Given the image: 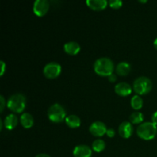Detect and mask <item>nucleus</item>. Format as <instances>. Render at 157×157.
Wrapping results in <instances>:
<instances>
[{
	"mask_svg": "<svg viewBox=\"0 0 157 157\" xmlns=\"http://www.w3.org/2000/svg\"><path fill=\"white\" fill-rule=\"evenodd\" d=\"M115 133H116V132H115L114 129L109 128V129H107L106 134L107 135V136H108V137L112 138V137H113V136H115Z\"/></svg>",
	"mask_w": 157,
	"mask_h": 157,
	"instance_id": "obj_23",
	"label": "nucleus"
},
{
	"mask_svg": "<svg viewBox=\"0 0 157 157\" xmlns=\"http://www.w3.org/2000/svg\"><path fill=\"white\" fill-rule=\"evenodd\" d=\"M0 103H1V104H0V111L2 112L3 110H4L5 106H6V100H5L4 97H3L2 95H1V96H0Z\"/></svg>",
	"mask_w": 157,
	"mask_h": 157,
	"instance_id": "obj_22",
	"label": "nucleus"
},
{
	"mask_svg": "<svg viewBox=\"0 0 157 157\" xmlns=\"http://www.w3.org/2000/svg\"><path fill=\"white\" fill-rule=\"evenodd\" d=\"M90 133L94 136H102L107 133V126L101 121H95L89 127Z\"/></svg>",
	"mask_w": 157,
	"mask_h": 157,
	"instance_id": "obj_8",
	"label": "nucleus"
},
{
	"mask_svg": "<svg viewBox=\"0 0 157 157\" xmlns=\"http://www.w3.org/2000/svg\"><path fill=\"white\" fill-rule=\"evenodd\" d=\"M64 50L70 55H75L81 51V45L77 41H71L64 44Z\"/></svg>",
	"mask_w": 157,
	"mask_h": 157,
	"instance_id": "obj_12",
	"label": "nucleus"
},
{
	"mask_svg": "<svg viewBox=\"0 0 157 157\" xmlns=\"http://www.w3.org/2000/svg\"><path fill=\"white\" fill-rule=\"evenodd\" d=\"M144 120V114L140 111L133 112L130 116V122L133 124H141V123H143Z\"/></svg>",
	"mask_w": 157,
	"mask_h": 157,
	"instance_id": "obj_18",
	"label": "nucleus"
},
{
	"mask_svg": "<svg viewBox=\"0 0 157 157\" xmlns=\"http://www.w3.org/2000/svg\"><path fill=\"white\" fill-rule=\"evenodd\" d=\"M108 4L113 9H119L122 6L123 2L121 0H110L108 2Z\"/></svg>",
	"mask_w": 157,
	"mask_h": 157,
	"instance_id": "obj_21",
	"label": "nucleus"
},
{
	"mask_svg": "<svg viewBox=\"0 0 157 157\" xmlns=\"http://www.w3.org/2000/svg\"><path fill=\"white\" fill-rule=\"evenodd\" d=\"M106 144L103 140L98 139L94 140L92 144V149L96 153H101L105 149Z\"/></svg>",
	"mask_w": 157,
	"mask_h": 157,
	"instance_id": "obj_20",
	"label": "nucleus"
},
{
	"mask_svg": "<svg viewBox=\"0 0 157 157\" xmlns=\"http://www.w3.org/2000/svg\"><path fill=\"white\" fill-rule=\"evenodd\" d=\"M8 108L14 113H21L26 106V98L24 94L16 93L10 96L6 103Z\"/></svg>",
	"mask_w": 157,
	"mask_h": 157,
	"instance_id": "obj_2",
	"label": "nucleus"
},
{
	"mask_svg": "<svg viewBox=\"0 0 157 157\" xmlns=\"http://www.w3.org/2000/svg\"><path fill=\"white\" fill-rule=\"evenodd\" d=\"M86 4L89 8L94 10L100 11L105 9L108 5V2L107 0H87Z\"/></svg>",
	"mask_w": 157,
	"mask_h": 157,
	"instance_id": "obj_13",
	"label": "nucleus"
},
{
	"mask_svg": "<svg viewBox=\"0 0 157 157\" xmlns=\"http://www.w3.org/2000/svg\"><path fill=\"white\" fill-rule=\"evenodd\" d=\"M130 104H131V107H133L134 110H140L143 107V105H144V101H143V99L141 98V97L140 96V95L136 94L134 95V96L131 98Z\"/></svg>",
	"mask_w": 157,
	"mask_h": 157,
	"instance_id": "obj_19",
	"label": "nucleus"
},
{
	"mask_svg": "<svg viewBox=\"0 0 157 157\" xmlns=\"http://www.w3.org/2000/svg\"><path fill=\"white\" fill-rule=\"evenodd\" d=\"M118 133L120 136L125 139H128L133 135V124L129 121H124L120 124L118 127Z\"/></svg>",
	"mask_w": 157,
	"mask_h": 157,
	"instance_id": "obj_9",
	"label": "nucleus"
},
{
	"mask_svg": "<svg viewBox=\"0 0 157 157\" xmlns=\"http://www.w3.org/2000/svg\"><path fill=\"white\" fill-rule=\"evenodd\" d=\"M131 71V65L127 61L118 63L116 67V73L121 76H127Z\"/></svg>",
	"mask_w": 157,
	"mask_h": 157,
	"instance_id": "obj_15",
	"label": "nucleus"
},
{
	"mask_svg": "<svg viewBox=\"0 0 157 157\" xmlns=\"http://www.w3.org/2000/svg\"><path fill=\"white\" fill-rule=\"evenodd\" d=\"M114 64L110 58L107 57H102L94 61V70L101 76H110L113 74L114 71Z\"/></svg>",
	"mask_w": 157,
	"mask_h": 157,
	"instance_id": "obj_1",
	"label": "nucleus"
},
{
	"mask_svg": "<svg viewBox=\"0 0 157 157\" xmlns=\"http://www.w3.org/2000/svg\"><path fill=\"white\" fill-rule=\"evenodd\" d=\"M20 123L24 128L29 129L33 126L34 118L31 113H23L20 117Z\"/></svg>",
	"mask_w": 157,
	"mask_h": 157,
	"instance_id": "obj_16",
	"label": "nucleus"
},
{
	"mask_svg": "<svg viewBox=\"0 0 157 157\" xmlns=\"http://www.w3.org/2000/svg\"><path fill=\"white\" fill-rule=\"evenodd\" d=\"M117 94L121 97H127L132 93V87L127 82H120L114 87Z\"/></svg>",
	"mask_w": 157,
	"mask_h": 157,
	"instance_id": "obj_11",
	"label": "nucleus"
},
{
	"mask_svg": "<svg viewBox=\"0 0 157 157\" xmlns=\"http://www.w3.org/2000/svg\"><path fill=\"white\" fill-rule=\"evenodd\" d=\"M140 2H147V1H146V0H140Z\"/></svg>",
	"mask_w": 157,
	"mask_h": 157,
	"instance_id": "obj_30",
	"label": "nucleus"
},
{
	"mask_svg": "<svg viewBox=\"0 0 157 157\" xmlns=\"http://www.w3.org/2000/svg\"><path fill=\"white\" fill-rule=\"evenodd\" d=\"M0 64H1V74H0V75H1V76H2L5 73V71H6V64L3 61H0Z\"/></svg>",
	"mask_w": 157,
	"mask_h": 157,
	"instance_id": "obj_24",
	"label": "nucleus"
},
{
	"mask_svg": "<svg viewBox=\"0 0 157 157\" xmlns=\"http://www.w3.org/2000/svg\"><path fill=\"white\" fill-rule=\"evenodd\" d=\"M18 120L16 115L14 113H10L6 117L3 123H4V126L6 129L12 130L15 129L18 125Z\"/></svg>",
	"mask_w": 157,
	"mask_h": 157,
	"instance_id": "obj_14",
	"label": "nucleus"
},
{
	"mask_svg": "<svg viewBox=\"0 0 157 157\" xmlns=\"http://www.w3.org/2000/svg\"><path fill=\"white\" fill-rule=\"evenodd\" d=\"M65 123L69 127L75 129L81 126V121L79 117L75 114H71L65 118Z\"/></svg>",
	"mask_w": 157,
	"mask_h": 157,
	"instance_id": "obj_17",
	"label": "nucleus"
},
{
	"mask_svg": "<svg viewBox=\"0 0 157 157\" xmlns=\"http://www.w3.org/2000/svg\"><path fill=\"white\" fill-rule=\"evenodd\" d=\"M133 88L138 95L147 94L151 91L153 88V83L147 77L141 76L135 80Z\"/></svg>",
	"mask_w": 157,
	"mask_h": 157,
	"instance_id": "obj_4",
	"label": "nucleus"
},
{
	"mask_svg": "<svg viewBox=\"0 0 157 157\" xmlns=\"http://www.w3.org/2000/svg\"><path fill=\"white\" fill-rule=\"evenodd\" d=\"M153 45H154L155 48L157 49V38L154 40V41H153Z\"/></svg>",
	"mask_w": 157,
	"mask_h": 157,
	"instance_id": "obj_28",
	"label": "nucleus"
},
{
	"mask_svg": "<svg viewBox=\"0 0 157 157\" xmlns=\"http://www.w3.org/2000/svg\"><path fill=\"white\" fill-rule=\"evenodd\" d=\"M61 72V66L56 61H51L45 64L43 68V74L48 79H54L60 75Z\"/></svg>",
	"mask_w": 157,
	"mask_h": 157,
	"instance_id": "obj_6",
	"label": "nucleus"
},
{
	"mask_svg": "<svg viewBox=\"0 0 157 157\" xmlns=\"http://www.w3.org/2000/svg\"><path fill=\"white\" fill-rule=\"evenodd\" d=\"M108 80L110 81H111V82H114V81L117 80L116 75H114V74H112L111 75L108 76Z\"/></svg>",
	"mask_w": 157,
	"mask_h": 157,
	"instance_id": "obj_26",
	"label": "nucleus"
},
{
	"mask_svg": "<svg viewBox=\"0 0 157 157\" xmlns=\"http://www.w3.org/2000/svg\"><path fill=\"white\" fill-rule=\"evenodd\" d=\"M73 155L75 157H91L92 150L87 145L81 144L75 147Z\"/></svg>",
	"mask_w": 157,
	"mask_h": 157,
	"instance_id": "obj_10",
	"label": "nucleus"
},
{
	"mask_svg": "<svg viewBox=\"0 0 157 157\" xmlns=\"http://www.w3.org/2000/svg\"><path fill=\"white\" fill-rule=\"evenodd\" d=\"M48 117L51 121L54 123H60L65 120L66 110L60 104H54L48 110Z\"/></svg>",
	"mask_w": 157,
	"mask_h": 157,
	"instance_id": "obj_5",
	"label": "nucleus"
},
{
	"mask_svg": "<svg viewBox=\"0 0 157 157\" xmlns=\"http://www.w3.org/2000/svg\"><path fill=\"white\" fill-rule=\"evenodd\" d=\"M35 157H51L49 155L46 154V153H39V154L37 155Z\"/></svg>",
	"mask_w": 157,
	"mask_h": 157,
	"instance_id": "obj_27",
	"label": "nucleus"
},
{
	"mask_svg": "<svg viewBox=\"0 0 157 157\" xmlns=\"http://www.w3.org/2000/svg\"><path fill=\"white\" fill-rule=\"evenodd\" d=\"M136 134L144 140L154 139L157 134V126L153 122H144L136 128Z\"/></svg>",
	"mask_w": 157,
	"mask_h": 157,
	"instance_id": "obj_3",
	"label": "nucleus"
},
{
	"mask_svg": "<svg viewBox=\"0 0 157 157\" xmlns=\"http://www.w3.org/2000/svg\"><path fill=\"white\" fill-rule=\"evenodd\" d=\"M3 124L4 123L2 122V119H0V130H2V127H3Z\"/></svg>",
	"mask_w": 157,
	"mask_h": 157,
	"instance_id": "obj_29",
	"label": "nucleus"
},
{
	"mask_svg": "<svg viewBox=\"0 0 157 157\" xmlns=\"http://www.w3.org/2000/svg\"><path fill=\"white\" fill-rule=\"evenodd\" d=\"M50 4L48 0H35L33 4V12L38 16H43L48 11Z\"/></svg>",
	"mask_w": 157,
	"mask_h": 157,
	"instance_id": "obj_7",
	"label": "nucleus"
},
{
	"mask_svg": "<svg viewBox=\"0 0 157 157\" xmlns=\"http://www.w3.org/2000/svg\"><path fill=\"white\" fill-rule=\"evenodd\" d=\"M152 122L157 126V111L154 112L152 115Z\"/></svg>",
	"mask_w": 157,
	"mask_h": 157,
	"instance_id": "obj_25",
	"label": "nucleus"
}]
</instances>
